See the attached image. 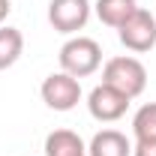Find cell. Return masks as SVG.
<instances>
[{
    "label": "cell",
    "mask_w": 156,
    "mask_h": 156,
    "mask_svg": "<svg viewBox=\"0 0 156 156\" xmlns=\"http://www.w3.org/2000/svg\"><path fill=\"white\" fill-rule=\"evenodd\" d=\"M102 84H111L123 96L135 99L147 90V69H144V63L138 57L120 54V57L105 60V66H102Z\"/></svg>",
    "instance_id": "1"
},
{
    "label": "cell",
    "mask_w": 156,
    "mask_h": 156,
    "mask_svg": "<svg viewBox=\"0 0 156 156\" xmlns=\"http://www.w3.org/2000/svg\"><path fill=\"white\" fill-rule=\"evenodd\" d=\"M57 60H60L63 72H69L72 78L81 81V78L93 75L102 66V48H99L96 39H90V36H69L63 42Z\"/></svg>",
    "instance_id": "2"
},
{
    "label": "cell",
    "mask_w": 156,
    "mask_h": 156,
    "mask_svg": "<svg viewBox=\"0 0 156 156\" xmlns=\"http://www.w3.org/2000/svg\"><path fill=\"white\" fill-rule=\"evenodd\" d=\"M117 39L132 54H144V51L156 48V15L150 9H141L138 6L135 12L117 27Z\"/></svg>",
    "instance_id": "3"
},
{
    "label": "cell",
    "mask_w": 156,
    "mask_h": 156,
    "mask_svg": "<svg viewBox=\"0 0 156 156\" xmlns=\"http://www.w3.org/2000/svg\"><path fill=\"white\" fill-rule=\"evenodd\" d=\"M39 96L42 102L51 108V111H72L78 102H81V81L72 78L69 72H51V75L42 81L39 87Z\"/></svg>",
    "instance_id": "4"
},
{
    "label": "cell",
    "mask_w": 156,
    "mask_h": 156,
    "mask_svg": "<svg viewBox=\"0 0 156 156\" xmlns=\"http://www.w3.org/2000/svg\"><path fill=\"white\" fill-rule=\"evenodd\" d=\"M90 12H93L90 0H51L48 3V24L63 36H75L78 30L87 27Z\"/></svg>",
    "instance_id": "5"
},
{
    "label": "cell",
    "mask_w": 156,
    "mask_h": 156,
    "mask_svg": "<svg viewBox=\"0 0 156 156\" xmlns=\"http://www.w3.org/2000/svg\"><path fill=\"white\" fill-rule=\"evenodd\" d=\"M129 102L132 99L123 96L120 90H114L111 84H96L87 93V111L99 123H117L120 117L129 111Z\"/></svg>",
    "instance_id": "6"
},
{
    "label": "cell",
    "mask_w": 156,
    "mask_h": 156,
    "mask_svg": "<svg viewBox=\"0 0 156 156\" xmlns=\"http://www.w3.org/2000/svg\"><path fill=\"white\" fill-rule=\"evenodd\" d=\"M87 156H132V141L120 129H99L87 144Z\"/></svg>",
    "instance_id": "7"
},
{
    "label": "cell",
    "mask_w": 156,
    "mask_h": 156,
    "mask_svg": "<svg viewBox=\"0 0 156 156\" xmlns=\"http://www.w3.org/2000/svg\"><path fill=\"white\" fill-rule=\"evenodd\" d=\"M45 156H87V144L72 129H54L45 135Z\"/></svg>",
    "instance_id": "8"
},
{
    "label": "cell",
    "mask_w": 156,
    "mask_h": 156,
    "mask_svg": "<svg viewBox=\"0 0 156 156\" xmlns=\"http://www.w3.org/2000/svg\"><path fill=\"white\" fill-rule=\"evenodd\" d=\"M135 9H138V0H96V3H93L96 18L102 21V24H108V27H114V30L132 15Z\"/></svg>",
    "instance_id": "9"
},
{
    "label": "cell",
    "mask_w": 156,
    "mask_h": 156,
    "mask_svg": "<svg viewBox=\"0 0 156 156\" xmlns=\"http://www.w3.org/2000/svg\"><path fill=\"white\" fill-rule=\"evenodd\" d=\"M24 54V36H21L18 27H0V72L15 66Z\"/></svg>",
    "instance_id": "10"
},
{
    "label": "cell",
    "mask_w": 156,
    "mask_h": 156,
    "mask_svg": "<svg viewBox=\"0 0 156 156\" xmlns=\"http://www.w3.org/2000/svg\"><path fill=\"white\" fill-rule=\"evenodd\" d=\"M132 135L135 138H153L156 135V102L141 105L132 117Z\"/></svg>",
    "instance_id": "11"
},
{
    "label": "cell",
    "mask_w": 156,
    "mask_h": 156,
    "mask_svg": "<svg viewBox=\"0 0 156 156\" xmlns=\"http://www.w3.org/2000/svg\"><path fill=\"white\" fill-rule=\"evenodd\" d=\"M132 156H156V135L153 138H135Z\"/></svg>",
    "instance_id": "12"
},
{
    "label": "cell",
    "mask_w": 156,
    "mask_h": 156,
    "mask_svg": "<svg viewBox=\"0 0 156 156\" xmlns=\"http://www.w3.org/2000/svg\"><path fill=\"white\" fill-rule=\"evenodd\" d=\"M9 12H12V0H0V27H3V21L9 18Z\"/></svg>",
    "instance_id": "13"
},
{
    "label": "cell",
    "mask_w": 156,
    "mask_h": 156,
    "mask_svg": "<svg viewBox=\"0 0 156 156\" xmlns=\"http://www.w3.org/2000/svg\"><path fill=\"white\" fill-rule=\"evenodd\" d=\"M153 15H156V12H153Z\"/></svg>",
    "instance_id": "14"
}]
</instances>
